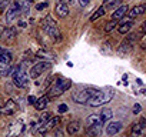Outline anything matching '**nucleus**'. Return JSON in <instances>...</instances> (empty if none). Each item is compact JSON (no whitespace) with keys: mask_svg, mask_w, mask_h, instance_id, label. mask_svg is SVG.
<instances>
[{"mask_svg":"<svg viewBox=\"0 0 146 137\" xmlns=\"http://www.w3.org/2000/svg\"><path fill=\"white\" fill-rule=\"evenodd\" d=\"M70 89V80H66V79H59L56 80L49 89H47V96L50 97H54V96H59L62 93H64L66 90Z\"/></svg>","mask_w":146,"mask_h":137,"instance_id":"nucleus-1","label":"nucleus"},{"mask_svg":"<svg viewBox=\"0 0 146 137\" xmlns=\"http://www.w3.org/2000/svg\"><path fill=\"white\" fill-rule=\"evenodd\" d=\"M112 97H113V92H112V90H108V92H99L98 94L92 96V97L88 100L86 104L90 106V107H99V106H102V104L110 101Z\"/></svg>","mask_w":146,"mask_h":137,"instance_id":"nucleus-2","label":"nucleus"},{"mask_svg":"<svg viewBox=\"0 0 146 137\" xmlns=\"http://www.w3.org/2000/svg\"><path fill=\"white\" fill-rule=\"evenodd\" d=\"M12 77H13V83L17 87H26L29 84V76L22 66H17L15 68L13 73H12Z\"/></svg>","mask_w":146,"mask_h":137,"instance_id":"nucleus-3","label":"nucleus"},{"mask_svg":"<svg viewBox=\"0 0 146 137\" xmlns=\"http://www.w3.org/2000/svg\"><path fill=\"white\" fill-rule=\"evenodd\" d=\"M99 92H100V90H98V89L89 87V89H85V90H80V92L75 93V94H73V100H75L76 103H79V104H86L88 100H89L92 96L98 94Z\"/></svg>","mask_w":146,"mask_h":137,"instance_id":"nucleus-4","label":"nucleus"},{"mask_svg":"<svg viewBox=\"0 0 146 137\" xmlns=\"http://www.w3.org/2000/svg\"><path fill=\"white\" fill-rule=\"evenodd\" d=\"M50 67H52L50 61H39V63H36L32 67V70H30V77L32 79H39V76H42L46 70H49Z\"/></svg>","mask_w":146,"mask_h":137,"instance_id":"nucleus-5","label":"nucleus"},{"mask_svg":"<svg viewBox=\"0 0 146 137\" xmlns=\"http://www.w3.org/2000/svg\"><path fill=\"white\" fill-rule=\"evenodd\" d=\"M22 13V9H20V2H15L6 12V22L7 23H12L13 20H16V17Z\"/></svg>","mask_w":146,"mask_h":137,"instance_id":"nucleus-6","label":"nucleus"},{"mask_svg":"<svg viewBox=\"0 0 146 137\" xmlns=\"http://www.w3.org/2000/svg\"><path fill=\"white\" fill-rule=\"evenodd\" d=\"M86 124H88V127H98V128H100L103 126V121L100 119V114H92V116H89L88 120H86Z\"/></svg>","mask_w":146,"mask_h":137,"instance_id":"nucleus-7","label":"nucleus"},{"mask_svg":"<svg viewBox=\"0 0 146 137\" xmlns=\"http://www.w3.org/2000/svg\"><path fill=\"white\" fill-rule=\"evenodd\" d=\"M127 10H129V7H127L126 5H122V6L116 7L115 12L112 13V19H113V20H120V19H123V17L126 16Z\"/></svg>","mask_w":146,"mask_h":137,"instance_id":"nucleus-8","label":"nucleus"},{"mask_svg":"<svg viewBox=\"0 0 146 137\" xmlns=\"http://www.w3.org/2000/svg\"><path fill=\"white\" fill-rule=\"evenodd\" d=\"M122 128V123L120 121H112L106 126V134L108 136H115L116 133H119Z\"/></svg>","mask_w":146,"mask_h":137,"instance_id":"nucleus-9","label":"nucleus"},{"mask_svg":"<svg viewBox=\"0 0 146 137\" xmlns=\"http://www.w3.org/2000/svg\"><path fill=\"white\" fill-rule=\"evenodd\" d=\"M16 34H17L16 29L15 27H9V29H5L0 36H2V39L6 40V41H13L16 39Z\"/></svg>","mask_w":146,"mask_h":137,"instance_id":"nucleus-10","label":"nucleus"},{"mask_svg":"<svg viewBox=\"0 0 146 137\" xmlns=\"http://www.w3.org/2000/svg\"><path fill=\"white\" fill-rule=\"evenodd\" d=\"M12 63V53L9 50H3L2 54H0V67H6V66H10Z\"/></svg>","mask_w":146,"mask_h":137,"instance_id":"nucleus-11","label":"nucleus"},{"mask_svg":"<svg viewBox=\"0 0 146 137\" xmlns=\"http://www.w3.org/2000/svg\"><path fill=\"white\" fill-rule=\"evenodd\" d=\"M145 12H146V5H145V3H143V5H137V6H135V7L129 12V17H130V19H135V17L143 14Z\"/></svg>","mask_w":146,"mask_h":137,"instance_id":"nucleus-12","label":"nucleus"},{"mask_svg":"<svg viewBox=\"0 0 146 137\" xmlns=\"http://www.w3.org/2000/svg\"><path fill=\"white\" fill-rule=\"evenodd\" d=\"M56 13H57V16H60V17H66V16L69 14V6H67V3L59 2L57 6H56Z\"/></svg>","mask_w":146,"mask_h":137,"instance_id":"nucleus-13","label":"nucleus"},{"mask_svg":"<svg viewBox=\"0 0 146 137\" xmlns=\"http://www.w3.org/2000/svg\"><path fill=\"white\" fill-rule=\"evenodd\" d=\"M132 20H133V19L123 20V22L119 23V33H120V34H126V33L132 29V26H133V22H132Z\"/></svg>","mask_w":146,"mask_h":137,"instance_id":"nucleus-14","label":"nucleus"},{"mask_svg":"<svg viewBox=\"0 0 146 137\" xmlns=\"http://www.w3.org/2000/svg\"><path fill=\"white\" fill-rule=\"evenodd\" d=\"M16 109H17L16 103H15L13 100H9V101H7V103L5 104L3 113H5V114H7V116H10V114H13V113L16 111Z\"/></svg>","mask_w":146,"mask_h":137,"instance_id":"nucleus-15","label":"nucleus"},{"mask_svg":"<svg viewBox=\"0 0 146 137\" xmlns=\"http://www.w3.org/2000/svg\"><path fill=\"white\" fill-rule=\"evenodd\" d=\"M47 104H49V96H43V97H40L39 100H36L35 107H36L37 110H43V109L47 107Z\"/></svg>","mask_w":146,"mask_h":137,"instance_id":"nucleus-16","label":"nucleus"},{"mask_svg":"<svg viewBox=\"0 0 146 137\" xmlns=\"http://www.w3.org/2000/svg\"><path fill=\"white\" fill-rule=\"evenodd\" d=\"M79 128H80V123L79 121H70L69 126H67V133L70 136H73V134H76L79 131Z\"/></svg>","mask_w":146,"mask_h":137,"instance_id":"nucleus-17","label":"nucleus"},{"mask_svg":"<svg viewBox=\"0 0 146 137\" xmlns=\"http://www.w3.org/2000/svg\"><path fill=\"white\" fill-rule=\"evenodd\" d=\"M105 13H106V6H100V7L90 16V22H96V20H98L99 17H102Z\"/></svg>","mask_w":146,"mask_h":137,"instance_id":"nucleus-18","label":"nucleus"},{"mask_svg":"<svg viewBox=\"0 0 146 137\" xmlns=\"http://www.w3.org/2000/svg\"><path fill=\"white\" fill-rule=\"evenodd\" d=\"M52 26H56L54 19H53V17H50V16H46V17L42 20V27H43V29H46V27H52Z\"/></svg>","mask_w":146,"mask_h":137,"instance_id":"nucleus-19","label":"nucleus"},{"mask_svg":"<svg viewBox=\"0 0 146 137\" xmlns=\"http://www.w3.org/2000/svg\"><path fill=\"white\" fill-rule=\"evenodd\" d=\"M145 126H142L140 123H136V124H133V127H132V133L133 134H136V136H142L143 133H145Z\"/></svg>","mask_w":146,"mask_h":137,"instance_id":"nucleus-20","label":"nucleus"},{"mask_svg":"<svg viewBox=\"0 0 146 137\" xmlns=\"http://www.w3.org/2000/svg\"><path fill=\"white\" fill-rule=\"evenodd\" d=\"M112 116H113V113H112V110L110 109H105L102 113H100V119H102V121H103V124L108 121V120H110L112 119Z\"/></svg>","mask_w":146,"mask_h":137,"instance_id":"nucleus-21","label":"nucleus"},{"mask_svg":"<svg viewBox=\"0 0 146 137\" xmlns=\"http://www.w3.org/2000/svg\"><path fill=\"white\" fill-rule=\"evenodd\" d=\"M29 5H30V3H27L26 0L20 2V9H22V13H23L25 16H29V13H30V7H29Z\"/></svg>","mask_w":146,"mask_h":137,"instance_id":"nucleus-22","label":"nucleus"},{"mask_svg":"<svg viewBox=\"0 0 146 137\" xmlns=\"http://www.w3.org/2000/svg\"><path fill=\"white\" fill-rule=\"evenodd\" d=\"M37 57H42V59H52L53 60V54L52 53H49V51H44V50H40V51H37V54H36Z\"/></svg>","mask_w":146,"mask_h":137,"instance_id":"nucleus-23","label":"nucleus"},{"mask_svg":"<svg viewBox=\"0 0 146 137\" xmlns=\"http://www.w3.org/2000/svg\"><path fill=\"white\" fill-rule=\"evenodd\" d=\"M106 7H109V9H116V7H119V6H122V0H112V2H109V3H106L105 5Z\"/></svg>","mask_w":146,"mask_h":137,"instance_id":"nucleus-24","label":"nucleus"},{"mask_svg":"<svg viewBox=\"0 0 146 137\" xmlns=\"http://www.w3.org/2000/svg\"><path fill=\"white\" fill-rule=\"evenodd\" d=\"M9 73H12V67H10V66L0 67V77H6Z\"/></svg>","mask_w":146,"mask_h":137,"instance_id":"nucleus-25","label":"nucleus"},{"mask_svg":"<svg viewBox=\"0 0 146 137\" xmlns=\"http://www.w3.org/2000/svg\"><path fill=\"white\" fill-rule=\"evenodd\" d=\"M9 3H10V0H0V13L5 12V9L9 6Z\"/></svg>","mask_w":146,"mask_h":137,"instance_id":"nucleus-26","label":"nucleus"},{"mask_svg":"<svg viewBox=\"0 0 146 137\" xmlns=\"http://www.w3.org/2000/svg\"><path fill=\"white\" fill-rule=\"evenodd\" d=\"M116 22H117V20H113V19H112V22H109V23L105 26V30H106V32H110V30H112V29H113V27L117 24Z\"/></svg>","mask_w":146,"mask_h":137,"instance_id":"nucleus-27","label":"nucleus"},{"mask_svg":"<svg viewBox=\"0 0 146 137\" xmlns=\"http://www.w3.org/2000/svg\"><path fill=\"white\" fill-rule=\"evenodd\" d=\"M49 119H50V113H43V114L40 116V120H39V126H40V124H43L44 121H47Z\"/></svg>","mask_w":146,"mask_h":137,"instance_id":"nucleus-28","label":"nucleus"},{"mask_svg":"<svg viewBox=\"0 0 146 137\" xmlns=\"http://www.w3.org/2000/svg\"><path fill=\"white\" fill-rule=\"evenodd\" d=\"M140 111H142L140 104H135V106H133V114H139Z\"/></svg>","mask_w":146,"mask_h":137,"instance_id":"nucleus-29","label":"nucleus"},{"mask_svg":"<svg viewBox=\"0 0 146 137\" xmlns=\"http://www.w3.org/2000/svg\"><path fill=\"white\" fill-rule=\"evenodd\" d=\"M47 7V3L44 2V3H39V5H36V9L40 12V10H43V9H46Z\"/></svg>","mask_w":146,"mask_h":137,"instance_id":"nucleus-30","label":"nucleus"},{"mask_svg":"<svg viewBox=\"0 0 146 137\" xmlns=\"http://www.w3.org/2000/svg\"><path fill=\"white\" fill-rule=\"evenodd\" d=\"M57 110H59L60 114H62V113H66V111H67V106H66V104H60Z\"/></svg>","mask_w":146,"mask_h":137,"instance_id":"nucleus-31","label":"nucleus"},{"mask_svg":"<svg viewBox=\"0 0 146 137\" xmlns=\"http://www.w3.org/2000/svg\"><path fill=\"white\" fill-rule=\"evenodd\" d=\"M27 100H29V103H30V104H35V103H36V99H35L33 96H29V99H27Z\"/></svg>","mask_w":146,"mask_h":137,"instance_id":"nucleus-32","label":"nucleus"},{"mask_svg":"<svg viewBox=\"0 0 146 137\" xmlns=\"http://www.w3.org/2000/svg\"><path fill=\"white\" fill-rule=\"evenodd\" d=\"M89 2H90V0H80V5H82V6H88Z\"/></svg>","mask_w":146,"mask_h":137,"instance_id":"nucleus-33","label":"nucleus"},{"mask_svg":"<svg viewBox=\"0 0 146 137\" xmlns=\"http://www.w3.org/2000/svg\"><path fill=\"white\" fill-rule=\"evenodd\" d=\"M140 124H142V126H145V127H146V120H145V119H142V120H140Z\"/></svg>","mask_w":146,"mask_h":137,"instance_id":"nucleus-34","label":"nucleus"},{"mask_svg":"<svg viewBox=\"0 0 146 137\" xmlns=\"http://www.w3.org/2000/svg\"><path fill=\"white\" fill-rule=\"evenodd\" d=\"M142 30H143V32H146V20H145V23L142 24Z\"/></svg>","mask_w":146,"mask_h":137,"instance_id":"nucleus-35","label":"nucleus"},{"mask_svg":"<svg viewBox=\"0 0 146 137\" xmlns=\"http://www.w3.org/2000/svg\"><path fill=\"white\" fill-rule=\"evenodd\" d=\"M26 2H27V3H33V2H35V0H26Z\"/></svg>","mask_w":146,"mask_h":137,"instance_id":"nucleus-36","label":"nucleus"},{"mask_svg":"<svg viewBox=\"0 0 146 137\" xmlns=\"http://www.w3.org/2000/svg\"><path fill=\"white\" fill-rule=\"evenodd\" d=\"M3 50H5L3 47H0V54H2V51H3Z\"/></svg>","mask_w":146,"mask_h":137,"instance_id":"nucleus-37","label":"nucleus"},{"mask_svg":"<svg viewBox=\"0 0 146 137\" xmlns=\"http://www.w3.org/2000/svg\"><path fill=\"white\" fill-rule=\"evenodd\" d=\"M105 2H106V3H109V2H112V0H105Z\"/></svg>","mask_w":146,"mask_h":137,"instance_id":"nucleus-38","label":"nucleus"}]
</instances>
